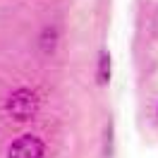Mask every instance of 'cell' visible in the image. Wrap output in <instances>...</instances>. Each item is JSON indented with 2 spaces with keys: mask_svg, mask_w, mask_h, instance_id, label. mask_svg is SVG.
I'll return each instance as SVG.
<instances>
[{
  "mask_svg": "<svg viewBox=\"0 0 158 158\" xmlns=\"http://www.w3.org/2000/svg\"><path fill=\"white\" fill-rule=\"evenodd\" d=\"M2 110L15 122H31V120H36V115L41 110L39 91L31 89V86H17V89H12L5 96Z\"/></svg>",
  "mask_w": 158,
  "mask_h": 158,
  "instance_id": "6da1fadb",
  "label": "cell"
},
{
  "mask_svg": "<svg viewBox=\"0 0 158 158\" xmlns=\"http://www.w3.org/2000/svg\"><path fill=\"white\" fill-rule=\"evenodd\" d=\"M46 141L39 134L24 132L15 137L5 148V158H46Z\"/></svg>",
  "mask_w": 158,
  "mask_h": 158,
  "instance_id": "7a4b0ae2",
  "label": "cell"
},
{
  "mask_svg": "<svg viewBox=\"0 0 158 158\" xmlns=\"http://www.w3.org/2000/svg\"><path fill=\"white\" fill-rule=\"evenodd\" d=\"M110 74H113V60H110V50L101 48L98 58H96V84L98 86H108Z\"/></svg>",
  "mask_w": 158,
  "mask_h": 158,
  "instance_id": "3957f363",
  "label": "cell"
},
{
  "mask_svg": "<svg viewBox=\"0 0 158 158\" xmlns=\"http://www.w3.org/2000/svg\"><path fill=\"white\" fill-rule=\"evenodd\" d=\"M60 41V31L55 24H46L43 29H41V36H39V46L43 53H53L55 50V46H58Z\"/></svg>",
  "mask_w": 158,
  "mask_h": 158,
  "instance_id": "277c9868",
  "label": "cell"
},
{
  "mask_svg": "<svg viewBox=\"0 0 158 158\" xmlns=\"http://www.w3.org/2000/svg\"><path fill=\"white\" fill-rule=\"evenodd\" d=\"M103 156L113 158V122H108L103 132Z\"/></svg>",
  "mask_w": 158,
  "mask_h": 158,
  "instance_id": "5b68a950",
  "label": "cell"
},
{
  "mask_svg": "<svg viewBox=\"0 0 158 158\" xmlns=\"http://www.w3.org/2000/svg\"><path fill=\"white\" fill-rule=\"evenodd\" d=\"M156 118H158V103H156Z\"/></svg>",
  "mask_w": 158,
  "mask_h": 158,
  "instance_id": "8992f818",
  "label": "cell"
}]
</instances>
